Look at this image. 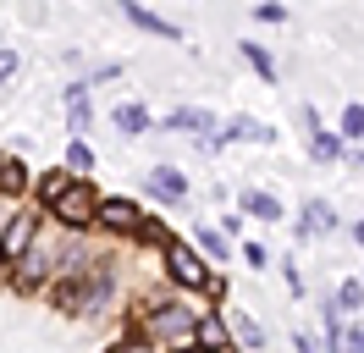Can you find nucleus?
<instances>
[{
	"mask_svg": "<svg viewBox=\"0 0 364 353\" xmlns=\"http://www.w3.org/2000/svg\"><path fill=\"white\" fill-rule=\"evenodd\" d=\"M67 166H72V172H94V149L83 144V138H77V144L67 149Z\"/></svg>",
	"mask_w": 364,
	"mask_h": 353,
	"instance_id": "nucleus-19",
	"label": "nucleus"
},
{
	"mask_svg": "<svg viewBox=\"0 0 364 353\" xmlns=\"http://www.w3.org/2000/svg\"><path fill=\"white\" fill-rule=\"evenodd\" d=\"M342 348H348V353H364V326L348 331V337H342Z\"/></svg>",
	"mask_w": 364,
	"mask_h": 353,
	"instance_id": "nucleus-25",
	"label": "nucleus"
},
{
	"mask_svg": "<svg viewBox=\"0 0 364 353\" xmlns=\"http://www.w3.org/2000/svg\"><path fill=\"white\" fill-rule=\"evenodd\" d=\"M364 304V287L359 282H342V293H337V309H359Z\"/></svg>",
	"mask_w": 364,
	"mask_h": 353,
	"instance_id": "nucleus-23",
	"label": "nucleus"
},
{
	"mask_svg": "<svg viewBox=\"0 0 364 353\" xmlns=\"http://www.w3.org/2000/svg\"><path fill=\"white\" fill-rule=\"evenodd\" d=\"M309 154H315V160H337L342 138H337V132H315V138H309Z\"/></svg>",
	"mask_w": 364,
	"mask_h": 353,
	"instance_id": "nucleus-16",
	"label": "nucleus"
},
{
	"mask_svg": "<svg viewBox=\"0 0 364 353\" xmlns=\"http://www.w3.org/2000/svg\"><path fill=\"white\" fill-rule=\"evenodd\" d=\"M166 265H171V282L193 287V293L215 287V282H210V270H205V260H199V254H193L188 243H166Z\"/></svg>",
	"mask_w": 364,
	"mask_h": 353,
	"instance_id": "nucleus-4",
	"label": "nucleus"
},
{
	"mask_svg": "<svg viewBox=\"0 0 364 353\" xmlns=\"http://www.w3.org/2000/svg\"><path fill=\"white\" fill-rule=\"evenodd\" d=\"M127 22H138L144 33H160V39H182V28H177V22L155 17V11H144V6H127Z\"/></svg>",
	"mask_w": 364,
	"mask_h": 353,
	"instance_id": "nucleus-11",
	"label": "nucleus"
},
{
	"mask_svg": "<svg viewBox=\"0 0 364 353\" xmlns=\"http://www.w3.org/2000/svg\"><path fill=\"white\" fill-rule=\"evenodd\" d=\"M337 138H364V105L342 110V132H337Z\"/></svg>",
	"mask_w": 364,
	"mask_h": 353,
	"instance_id": "nucleus-18",
	"label": "nucleus"
},
{
	"mask_svg": "<svg viewBox=\"0 0 364 353\" xmlns=\"http://www.w3.org/2000/svg\"><path fill=\"white\" fill-rule=\"evenodd\" d=\"M254 17H259V22H282L287 11H282V6H254Z\"/></svg>",
	"mask_w": 364,
	"mask_h": 353,
	"instance_id": "nucleus-26",
	"label": "nucleus"
},
{
	"mask_svg": "<svg viewBox=\"0 0 364 353\" xmlns=\"http://www.w3.org/2000/svg\"><path fill=\"white\" fill-rule=\"evenodd\" d=\"M67 182H72V176H61V172H50V176H39V194H45L50 204H55V199L67 194Z\"/></svg>",
	"mask_w": 364,
	"mask_h": 353,
	"instance_id": "nucleus-20",
	"label": "nucleus"
},
{
	"mask_svg": "<svg viewBox=\"0 0 364 353\" xmlns=\"http://www.w3.org/2000/svg\"><path fill=\"white\" fill-rule=\"evenodd\" d=\"M243 210H249V216H265V221H276V216H282L276 194H243Z\"/></svg>",
	"mask_w": 364,
	"mask_h": 353,
	"instance_id": "nucleus-15",
	"label": "nucleus"
},
{
	"mask_svg": "<svg viewBox=\"0 0 364 353\" xmlns=\"http://www.w3.org/2000/svg\"><path fill=\"white\" fill-rule=\"evenodd\" d=\"M55 210V221H67V226H89L94 221V194L83 188V182H67V194L50 204Z\"/></svg>",
	"mask_w": 364,
	"mask_h": 353,
	"instance_id": "nucleus-5",
	"label": "nucleus"
},
{
	"mask_svg": "<svg viewBox=\"0 0 364 353\" xmlns=\"http://www.w3.org/2000/svg\"><path fill=\"white\" fill-rule=\"evenodd\" d=\"M353 243H364V221H353Z\"/></svg>",
	"mask_w": 364,
	"mask_h": 353,
	"instance_id": "nucleus-29",
	"label": "nucleus"
},
{
	"mask_svg": "<svg viewBox=\"0 0 364 353\" xmlns=\"http://www.w3.org/2000/svg\"><path fill=\"white\" fill-rule=\"evenodd\" d=\"M221 337H227V331L215 326V320H205V326H199V342H205V353H210V348H215V342H221Z\"/></svg>",
	"mask_w": 364,
	"mask_h": 353,
	"instance_id": "nucleus-24",
	"label": "nucleus"
},
{
	"mask_svg": "<svg viewBox=\"0 0 364 353\" xmlns=\"http://www.w3.org/2000/svg\"><path fill=\"white\" fill-rule=\"evenodd\" d=\"M221 138H243V144H271L276 132L265 127V122H254V116H227V122L215 127V144H221Z\"/></svg>",
	"mask_w": 364,
	"mask_h": 353,
	"instance_id": "nucleus-7",
	"label": "nucleus"
},
{
	"mask_svg": "<svg viewBox=\"0 0 364 353\" xmlns=\"http://www.w3.org/2000/svg\"><path fill=\"white\" fill-rule=\"evenodd\" d=\"M11 72H17V56H11V50H0V78H11Z\"/></svg>",
	"mask_w": 364,
	"mask_h": 353,
	"instance_id": "nucleus-28",
	"label": "nucleus"
},
{
	"mask_svg": "<svg viewBox=\"0 0 364 353\" xmlns=\"http://www.w3.org/2000/svg\"><path fill=\"white\" fill-rule=\"evenodd\" d=\"M199 243H205V254H215V260H227V238H221L215 226H205V232H199Z\"/></svg>",
	"mask_w": 364,
	"mask_h": 353,
	"instance_id": "nucleus-22",
	"label": "nucleus"
},
{
	"mask_svg": "<svg viewBox=\"0 0 364 353\" xmlns=\"http://www.w3.org/2000/svg\"><path fill=\"white\" fill-rule=\"evenodd\" d=\"M232 326H237V337H243V342H249V348H259V342H265V331L254 326L249 315H237V320H232Z\"/></svg>",
	"mask_w": 364,
	"mask_h": 353,
	"instance_id": "nucleus-21",
	"label": "nucleus"
},
{
	"mask_svg": "<svg viewBox=\"0 0 364 353\" xmlns=\"http://www.w3.org/2000/svg\"><path fill=\"white\" fill-rule=\"evenodd\" d=\"M171 127H188V132H205V149H215V116H210L205 105H177V116H171Z\"/></svg>",
	"mask_w": 364,
	"mask_h": 353,
	"instance_id": "nucleus-8",
	"label": "nucleus"
},
{
	"mask_svg": "<svg viewBox=\"0 0 364 353\" xmlns=\"http://www.w3.org/2000/svg\"><path fill=\"white\" fill-rule=\"evenodd\" d=\"M177 353H205V348H177Z\"/></svg>",
	"mask_w": 364,
	"mask_h": 353,
	"instance_id": "nucleus-30",
	"label": "nucleus"
},
{
	"mask_svg": "<svg viewBox=\"0 0 364 353\" xmlns=\"http://www.w3.org/2000/svg\"><path fill=\"white\" fill-rule=\"evenodd\" d=\"M243 56H249V66L265 78V83H276V61H271V50H259V44H237Z\"/></svg>",
	"mask_w": 364,
	"mask_h": 353,
	"instance_id": "nucleus-14",
	"label": "nucleus"
},
{
	"mask_svg": "<svg viewBox=\"0 0 364 353\" xmlns=\"http://www.w3.org/2000/svg\"><path fill=\"white\" fill-rule=\"evenodd\" d=\"M149 194L155 199H188V176H182L177 166H155V172H149Z\"/></svg>",
	"mask_w": 364,
	"mask_h": 353,
	"instance_id": "nucleus-9",
	"label": "nucleus"
},
{
	"mask_svg": "<svg viewBox=\"0 0 364 353\" xmlns=\"http://www.w3.org/2000/svg\"><path fill=\"white\" fill-rule=\"evenodd\" d=\"M331 226H337L331 204H326V199H309V204H304V226H298V232H304V238H320V232H331Z\"/></svg>",
	"mask_w": 364,
	"mask_h": 353,
	"instance_id": "nucleus-10",
	"label": "nucleus"
},
{
	"mask_svg": "<svg viewBox=\"0 0 364 353\" xmlns=\"http://www.w3.org/2000/svg\"><path fill=\"white\" fill-rule=\"evenodd\" d=\"M33 238H39V216H33V210L11 216L6 226H0V260H6V265H17L28 248H33Z\"/></svg>",
	"mask_w": 364,
	"mask_h": 353,
	"instance_id": "nucleus-3",
	"label": "nucleus"
},
{
	"mask_svg": "<svg viewBox=\"0 0 364 353\" xmlns=\"http://www.w3.org/2000/svg\"><path fill=\"white\" fill-rule=\"evenodd\" d=\"M188 326H193V315H188V309H177V304H160V309H149V315H144V326H138V342H149V348H155V342H188Z\"/></svg>",
	"mask_w": 364,
	"mask_h": 353,
	"instance_id": "nucleus-1",
	"label": "nucleus"
},
{
	"mask_svg": "<svg viewBox=\"0 0 364 353\" xmlns=\"http://www.w3.org/2000/svg\"><path fill=\"white\" fill-rule=\"evenodd\" d=\"M111 353H155V348H149V342H116Z\"/></svg>",
	"mask_w": 364,
	"mask_h": 353,
	"instance_id": "nucleus-27",
	"label": "nucleus"
},
{
	"mask_svg": "<svg viewBox=\"0 0 364 353\" xmlns=\"http://www.w3.org/2000/svg\"><path fill=\"white\" fill-rule=\"evenodd\" d=\"M67 110H72V132H83V127H89V88H83V83H72Z\"/></svg>",
	"mask_w": 364,
	"mask_h": 353,
	"instance_id": "nucleus-12",
	"label": "nucleus"
},
{
	"mask_svg": "<svg viewBox=\"0 0 364 353\" xmlns=\"http://www.w3.org/2000/svg\"><path fill=\"white\" fill-rule=\"evenodd\" d=\"M116 127H122V132H144V127H149V110L133 105V100H127V105H116Z\"/></svg>",
	"mask_w": 364,
	"mask_h": 353,
	"instance_id": "nucleus-13",
	"label": "nucleus"
},
{
	"mask_svg": "<svg viewBox=\"0 0 364 353\" xmlns=\"http://www.w3.org/2000/svg\"><path fill=\"white\" fill-rule=\"evenodd\" d=\"M105 293H111V270H89L83 282H61L50 298H55L61 309H100Z\"/></svg>",
	"mask_w": 364,
	"mask_h": 353,
	"instance_id": "nucleus-2",
	"label": "nucleus"
},
{
	"mask_svg": "<svg viewBox=\"0 0 364 353\" xmlns=\"http://www.w3.org/2000/svg\"><path fill=\"white\" fill-rule=\"evenodd\" d=\"M23 188H28L23 166H17V160H0V194H23Z\"/></svg>",
	"mask_w": 364,
	"mask_h": 353,
	"instance_id": "nucleus-17",
	"label": "nucleus"
},
{
	"mask_svg": "<svg viewBox=\"0 0 364 353\" xmlns=\"http://www.w3.org/2000/svg\"><path fill=\"white\" fill-rule=\"evenodd\" d=\"M94 221L100 226H111V232H138V204H127V199H100L94 204Z\"/></svg>",
	"mask_w": 364,
	"mask_h": 353,
	"instance_id": "nucleus-6",
	"label": "nucleus"
}]
</instances>
